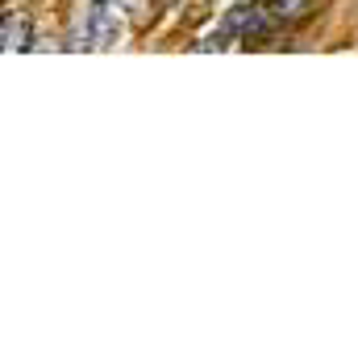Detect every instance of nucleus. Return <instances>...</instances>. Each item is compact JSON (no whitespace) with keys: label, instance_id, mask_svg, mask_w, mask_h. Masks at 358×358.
Here are the masks:
<instances>
[{"label":"nucleus","instance_id":"obj_3","mask_svg":"<svg viewBox=\"0 0 358 358\" xmlns=\"http://www.w3.org/2000/svg\"><path fill=\"white\" fill-rule=\"evenodd\" d=\"M25 46V21L4 13V50H21Z\"/></svg>","mask_w":358,"mask_h":358},{"label":"nucleus","instance_id":"obj_2","mask_svg":"<svg viewBox=\"0 0 358 358\" xmlns=\"http://www.w3.org/2000/svg\"><path fill=\"white\" fill-rule=\"evenodd\" d=\"M255 29H263V17H259L255 4H238L225 17V34H255Z\"/></svg>","mask_w":358,"mask_h":358},{"label":"nucleus","instance_id":"obj_1","mask_svg":"<svg viewBox=\"0 0 358 358\" xmlns=\"http://www.w3.org/2000/svg\"><path fill=\"white\" fill-rule=\"evenodd\" d=\"M88 17H92V42H113V38H117V29H121V25H117L113 8H108L104 0H96V4H92Z\"/></svg>","mask_w":358,"mask_h":358},{"label":"nucleus","instance_id":"obj_4","mask_svg":"<svg viewBox=\"0 0 358 358\" xmlns=\"http://www.w3.org/2000/svg\"><path fill=\"white\" fill-rule=\"evenodd\" d=\"M304 8H308V0H271V13L283 17V21H287V17H300Z\"/></svg>","mask_w":358,"mask_h":358}]
</instances>
